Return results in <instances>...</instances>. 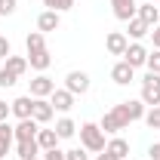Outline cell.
Masks as SVG:
<instances>
[{
    "label": "cell",
    "instance_id": "4fadbf2b",
    "mask_svg": "<svg viewBox=\"0 0 160 160\" xmlns=\"http://www.w3.org/2000/svg\"><path fill=\"white\" fill-rule=\"evenodd\" d=\"M74 99H77V96H71L68 89H56V92L49 96V105H52L56 111H62V114H68V111L74 108Z\"/></svg>",
    "mask_w": 160,
    "mask_h": 160
},
{
    "label": "cell",
    "instance_id": "d4e9b609",
    "mask_svg": "<svg viewBox=\"0 0 160 160\" xmlns=\"http://www.w3.org/2000/svg\"><path fill=\"white\" fill-rule=\"evenodd\" d=\"M145 123H148L151 129H160V105H154V108L145 111Z\"/></svg>",
    "mask_w": 160,
    "mask_h": 160
},
{
    "label": "cell",
    "instance_id": "2e32d148",
    "mask_svg": "<svg viewBox=\"0 0 160 160\" xmlns=\"http://www.w3.org/2000/svg\"><path fill=\"white\" fill-rule=\"evenodd\" d=\"M111 6H114V16L120 22L136 19V0H111Z\"/></svg>",
    "mask_w": 160,
    "mask_h": 160
},
{
    "label": "cell",
    "instance_id": "30bf717a",
    "mask_svg": "<svg viewBox=\"0 0 160 160\" xmlns=\"http://www.w3.org/2000/svg\"><path fill=\"white\" fill-rule=\"evenodd\" d=\"M136 16H139L148 28H154V25H160V6L151 3V0H145L142 6H136Z\"/></svg>",
    "mask_w": 160,
    "mask_h": 160
},
{
    "label": "cell",
    "instance_id": "5bb4252c",
    "mask_svg": "<svg viewBox=\"0 0 160 160\" xmlns=\"http://www.w3.org/2000/svg\"><path fill=\"white\" fill-rule=\"evenodd\" d=\"M120 108H123V114L129 117V123L132 120H145V111H148V105L142 99H129V102H120Z\"/></svg>",
    "mask_w": 160,
    "mask_h": 160
},
{
    "label": "cell",
    "instance_id": "e575fe53",
    "mask_svg": "<svg viewBox=\"0 0 160 160\" xmlns=\"http://www.w3.org/2000/svg\"><path fill=\"white\" fill-rule=\"evenodd\" d=\"M151 40H154V49H160V25L151 28Z\"/></svg>",
    "mask_w": 160,
    "mask_h": 160
},
{
    "label": "cell",
    "instance_id": "7a4b0ae2",
    "mask_svg": "<svg viewBox=\"0 0 160 160\" xmlns=\"http://www.w3.org/2000/svg\"><path fill=\"white\" fill-rule=\"evenodd\" d=\"M99 126H102V132H105V136H117L120 129H129V117L123 114V108H120V105H114V111H108V114L102 117Z\"/></svg>",
    "mask_w": 160,
    "mask_h": 160
},
{
    "label": "cell",
    "instance_id": "836d02e7",
    "mask_svg": "<svg viewBox=\"0 0 160 160\" xmlns=\"http://www.w3.org/2000/svg\"><path fill=\"white\" fill-rule=\"evenodd\" d=\"M148 157H151V160H160V142H154V145L148 148Z\"/></svg>",
    "mask_w": 160,
    "mask_h": 160
},
{
    "label": "cell",
    "instance_id": "4dcf8cb0",
    "mask_svg": "<svg viewBox=\"0 0 160 160\" xmlns=\"http://www.w3.org/2000/svg\"><path fill=\"white\" fill-rule=\"evenodd\" d=\"M0 139H6V142L16 139V136H12V126H9V120H3V123H0Z\"/></svg>",
    "mask_w": 160,
    "mask_h": 160
},
{
    "label": "cell",
    "instance_id": "277c9868",
    "mask_svg": "<svg viewBox=\"0 0 160 160\" xmlns=\"http://www.w3.org/2000/svg\"><path fill=\"white\" fill-rule=\"evenodd\" d=\"M65 89H68L71 96L89 92V74H86V71H71V74L65 77Z\"/></svg>",
    "mask_w": 160,
    "mask_h": 160
},
{
    "label": "cell",
    "instance_id": "4316f807",
    "mask_svg": "<svg viewBox=\"0 0 160 160\" xmlns=\"http://www.w3.org/2000/svg\"><path fill=\"white\" fill-rule=\"evenodd\" d=\"M145 68H148V71H154V74H160V49L148 52V62H145Z\"/></svg>",
    "mask_w": 160,
    "mask_h": 160
},
{
    "label": "cell",
    "instance_id": "9c48e42d",
    "mask_svg": "<svg viewBox=\"0 0 160 160\" xmlns=\"http://www.w3.org/2000/svg\"><path fill=\"white\" fill-rule=\"evenodd\" d=\"M111 80H114L117 86H129V83L136 80V68L126 65V62H117V65L111 68Z\"/></svg>",
    "mask_w": 160,
    "mask_h": 160
},
{
    "label": "cell",
    "instance_id": "7c38bea8",
    "mask_svg": "<svg viewBox=\"0 0 160 160\" xmlns=\"http://www.w3.org/2000/svg\"><path fill=\"white\" fill-rule=\"evenodd\" d=\"M62 25V12H52V9H43L37 16V31H43V34H49V31H59Z\"/></svg>",
    "mask_w": 160,
    "mask_h": 160
},
{
    "label": "cell",
    "instance_id": "484cf974",
    "mask_svg": "<svg viewBox=\"0 0 160 160\" xmlns=\"http://www.w3.org/2000/svg\"><path fill=\"white\" fill-rule=\"evenodd\" d=\"M43 6H46V9H52V12H65V9H71V6H74V0H43Z\"/></svg>",
    "mask_w": 160,
    "mask_h": 160
},
{
    "label": "cell",
    "instance_id": "7402d4cb",
    "mask_svg": "<svg viewBox=\"0 0 160 160\" xmlns=\"http://www.w3.org/2000/svg\"><path fill=\"white\" fill-rule=\"evenodd\" d=\"M74 132H77V123L71 117L56 120V136H59V139H74Z\"/></svg>",
    "mask_w": 160,
    "mask_h": 160
},
{
    "label": "cell",
    "instance_id": "f35d334b",
    "mask_svg": "<svg viewBox=\"0 0 160 160\" xmlns=\"http://www.w3.org/2000/svg\"><path fill=\"white\" fill-rule=\"evenodd\" d=\"M151 3H160V0H151Z\"/></svg>",
    "mask_w": 160,
    "mask_h": 160
},
{
    "label": "cell",
    "instance_id": "f546056e",
    "mask_svg": "<svg viewBox=\"0 0 160 160\" xmlns=\"http://www.w3.org/2000/svg\"><path fill=\"white\" fill-rule=\"evenodd\" d=\"M19 6V0H0V16H12Z\"/></svg>",
    "mask_w": 160,
    "mask_h": 160
},
{
    "label": "cell",
    "instance_id": "8d00e7d4",
    "mask_svg": "<svg viewBox=\"0 0 160 160\" xmlns=\"http://www.w3.org/2000/svg\"><path fill=\"white\" fill-rule=\"evenodd\" d=\"M9 145H12V142L0 139V160H3V157H6V154H9Z\"/></svg>",
    "mask_w": 160,
    "mask_h": 160
},
{
    "label": "cell",
    "instance_id": "ac0fdd59",
    "mask_svg": "<svg viewBox=\"0 0 160 160\" xmlns=\"http://www.w3.org/2000/svg\"><path fill=\"white\" fill-rule=\"evenodd\" d=\"M25 49H28V56H31V52H43V49H46V34H43V31H31V34L25 37Z\"/></svg>",
    "mask_w": 160,
    "mask_h": 160
},
{
    "label": "cell",
    "instance_id": "3957f363",
    "mask_svg": "<svg viewBox=\"0 0 160 160\" xmlns=\"http://www.w3.org/2000/svg\"><path fill=\"white\" fill-rule=\"evenodd\" d=\"M148 108H154V105H160V74H154V71H148L145 77H142V96H139Z\"/></svg>",
    "mask_w": 160,
    "mask_h": 160
},
{
    "label": "cell",
    "instance_id": "74e56055",
    "mask_svg": "<svg viewBox=\"0 0 160 160\" xmlns=\"http://www.w3.org/2000/svg\"><path fill=\"white\" fill-rule=\"evenodd\" d=\"M96 160H117V157H111L108 151H102V154H99V157H96Z\"/></svg>",
    "mask_w": 160,
    "mask_h": 160
},
{
    "label": "cell",
    "instance_id": "9a60e30c",
    "mask_svg": "<svg viewBox=\"0 0 160 160\" xmlns=\"http://www.w3.org/2000/svg\"><path fill=\"white\" fill-rule=\"evenodd\" d=\"M52 114H56V108L49 105V99H34V114L31 117L37 120V123H49Z\"/></svg>",
    "mask_w": 160,
    "mask_h": 160
},
{
    "label": "cell",
    "instance_id": "f1b7e54d",
    "mask_svg": "<svg viewBox=\"0 0 160 160\" xmlns=\"http://www.w3.org/2000/svg\"><path fill=\"white\" fill-rule=\"evenodd\" d=\"M65 160H89V154H86V148L80 145V148H71V151H65Z\"/></svg>",
    "mask_w": 160,
    "mask_h": 160
},
{
    "label": "cell",
    "instance_id": "8992f818",
    "mask_svg": "<svg viewBox=\"0 0 160 160\" xmlns=\"http://www.w3.org/2000/svg\"><path fill=\"white\" fill-rule=\"evenodd\" d=\"M52 92H56V80H49L46 74H37L31 80V96L34 99H49Z\"/></svg>",
    "mask_w": 160,
    "mask_h": 160
},
{
    "label": "cell",
    "instance_id": "ba28073f",
    "mask_svg": "<svg viewBox=\"0 0 160 160\" xmlns=\"http://www.w3.org/2000/svg\"><path fill=\"white\" fill-rule=\"evenodd\" d=\"M126 46H129V37H126L123 31H111V34L105 37V49H108L111 56H123Z\"/></svg>",
    "mask_w": 160,
    "mask_h": 160
},
{
    "label": "cell",
    "instance_id": "5b68a950",
    "mask_svg": "<svg viewBox=\"0 0 160 160\" xmlns=\"http://www.w3.org/2000/svg\"><path fill=\"white\" fill-rule=\"evenodd\" d=\"M123 62L132 65V68H145V62H148V49L142 46L139 40H132V43L126 46V52H123Z\"/></svg>",
    "mask_w": 160,
    "mask_h": 160
},
{
    "label": "cell",
    "instance_id": "6da1fadb",
    "mask_svg": "<svg viewBox=\"0 0 160 160\" xmlns=\"http://www.w3.org/2000/svg\"><path fill=\"white\" fill-rule=\"evenodd\" d=\"M80 145L86 148V151H92V154H102L105 151V132H102L99 123H83L80 126Z\"/></svg>",
    "mask_w": 160,
    "mask_h": 160
},
{
    "label": "cell",
    "instance_id": "44dd1931",
    "mask_svg": "<svg viewBox=\"0 0 160 160\" xmlns=\"http://www.w3.org/2000/svg\"><path fill=\"white\" fill-rule=\"evenodd\" d=\"M105 151H108L111 157L123 160V157H126V154H129V142H126V139H120V136H117V139H111V142H108V145H105Z\"/></svg>",
    "mask_w": 160,
    "mask_h": 160
},
{
    "label": "cell",
    "instance_id": "83f0119b",
    "mask_svg": "<svg viewBox=\"0 0 160 160\" xmlns=\"http://www.w3.org/2000/svg\"><path fill=\"white\" fill-rule=\"evenodd\" d=\"M19 83V77L12 74V71H6V68H0V86L6 89V86H16Z\"/></svg>",
    "mask_w": 160,
    "mask_h": 160
},
{
    "label": "cell",
    "instance_id": "d590c367",
    "mask_svg": "<svg viewBox=\"0 0 160 160\" xmlns=\"http://www.w3.org/2000/svg\"><path fill=\"white\" fill-rule=\"evenodd\" d=\"M9 114H12V111H9V105H6V102H0V123H3V120H9Z\"/></svg>",
    "mask_w": 160,
    "mask_h": 160
},
{
    "label": "cell",
    "instance_id": "ab89813d",
    "mask_svg": "<svg viewBox=\"0 0 160 160\" xmlns=\"http://www.w3.org/2000/svg\"><path fill=\"white\" fill-rule=\"evenodd\" d=\"M31 160H40V157H31Z\"/></svg>",
    "mask_w": 160,
    "mask_h": 160
},
{
    "label": "cell",
    "instance_id": "d6986e66",
    "mask_svg": "<svg viewBox=\"0 0 160 160\" xmlns=\"http://www.w3.org/2000/svg\"><path fill=\"white\" fill-rule=\"evenodd\" d=\"M16 154H19L22 160H31V157H37V154H40V145H37V139L16 142Z\"/></svg>",
    "mask_w": 160,
    "mask_h": 160
},
{
    "label": "cell",
    "instance_id": "cb8c5ba5",
    "mask_svg": "<svg viewBox=\"0 0 160 160\" xmlns=\"http://www.w3.org/2000/svg\"><path fill=\"white\" fill-rule=\"evenodd\" d=\"M148 34H151V28H148L139 16H136V19H129V37H132V40H142V37H148Z\"/></svg>",
    "mask_w": 160,
    "mask_h": 160
},
{
    "label": "cell",
    "instance_id": "d6a6232c",
    "mask_svg": "<svg viewBox=\"0 0 160 160\" xmlns=\"http://www.w3.org/2000/svg\"><path fill=\"white\" fill-rule=\"evenodd\" d=\"M0 59H9V40L0 34Z\"/></svg>",
    "mask_w": 160,
    "mask_h": 160
},
{
    "label": "cell",
    "instance_id": "ffe728a7",
    "mask_svg": "<svg viewBox=\"0 0 160 160\" xmlns=\"http://www.w3.org/2000/svg\"><path fill=\"white\" fill-rule=\"evenodd\" d=\"M28 65H31L34 71H40V74H43V71L52 65V56H49V49H43V52H31V56H28Z\"/></svg>",
    "mask_w": 160,
    "mask_h": 160
},
{
    "label": "cell",
    "instance_id": "52a82bcc",
    "mask_svg": "<svg viewBox=\"0 0 160 160\" xmlns=\"http://www.w3.org/2000/svg\"><path fill=\"white\" fill-rule=\"evenodd\" d=\"M37 129H40V123H37L34 117H28V120H19V123L12 126V136H16V142L37 139Z\"/></svg>",
    "mask_w": 160,
    "mask_h": 160
},
{
    "label": "cell",
    "instance_id": "e0dca14e",
    "mask_svg": "<svg viewBox=\"0 0 160 160\" xmlns=\"http://www.w3.org/2000/svg\"><path fill=\"white\" fill-rule=\"evenodd\" d=\"M59 136H56V129H37V145L40 151H52V148H59Z\"/></svg>",
    "mask_w": 160,
    "mask_h": 160
},
{
    "label": "cell",
    "instance_id": "1f68e13d",
    "mask_svg": "<svg viewBox=\"0 0 160 160\" xmlns=\"http://www.w3.org/2000/svg\"><path fill=\"white\" fill-rule=\"evenodd\" d=\"M43 160H65V151H62V148H52V151H43Z\"/></svg>",
    "mask_w": 160,
    "mask_h": 160
},
{
    "label": "cell",
    "instance_id": "8fae6325",
    "mask_svg": "<svg viewBox=\"0 0 160 160\" xmlns=\"http://www.w3.org/2000/svg\"><path fill=\"white\" fill-rule=\"evenodd\" d=\"M9 111H12L19 120H28L31 114H34V96H19V99H12L9 102Z\"/></svg>",
    "mask_w": 160,
    "mask_h": 160
},
{
    "label": "cell",
    "instance_id": "603a6c76",
    "mask_svg": "<svg viewBox=\"0 0 160 160\" xmlns=\"http://www.w3.org/2000/svg\"><path fill=\"white\" fill-rule=\"evenodd\" d=\"M3 68H6V71H12L16 77H22V74L28 71V56H9Z\"/></svg>",
    "mask_w": 160,
    "mask_h": 160
}]
</instances>
